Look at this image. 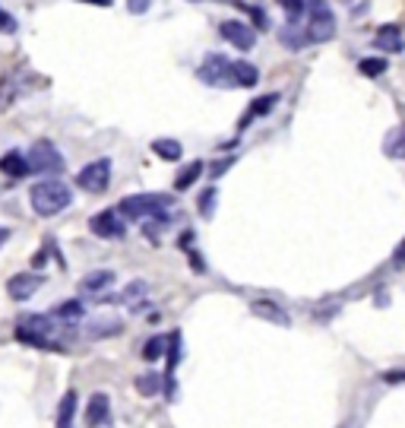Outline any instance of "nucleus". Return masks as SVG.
I'll return each mask as SVG.
<instances>
[{"instance_id":"f257e3e1","label":"nucleus","mask_w":405,"mask_h":428,"mask_svg":"<svg viewBox=\"0 0 405 428\" xmlns=\"http://www.w3.org/2000/svg\"><path fill=\"white\" fill-rule=\"evenodd\" d=\"M29 200H32V209L38 216H57L73 203V191L57 178H45V181H38V184H32Z\"/></svg>"},{"instance_id":"f03ea898","label":"nucleus","mask_w":405,"mask_h":428,"mask_svg":"<svg viewBox=\"0 0 405 428\" xmlns=\"http://www.w3.org/2000/svg\"><path fill=\"white\" fill-rule=\"evenodd\" d=\"M171 207V197H165V193H133V197H124L121 200V207H117V216L121 219H162L165 216V209Z\"/></svg>"},{"instance_id":"7ed1b4c3","label":"nucleus","mask_w":405,"mask_h":428,"mask_svg":"<svg viewBox=\"0 0 405 428\" xmlns=\"http://www.w3.org/2000/svg\"><path fill=\"white\" fill-rule=\"evenodd\" d=\"M336 16L323 0H307V22H304V42L323 45L336 38Z\"/></svg>"},{"instance_id":"20e7f679","label":"nucleus","mask_w":405,"mask_h":428,"mask_svg":"<svg viewBox=\"0 0 405 428\" xmlns=\"http://www.w3.org/2000/svg\"><path fill=\"white\" fill-rule=\"evenodd\" d=\"M29 175H61L63 172V156L54 149L51 140H38L26 156Z\"/></svg>"},{"instance_id":"39448f33","label":"nucleus","mask_w":405,"mask_h":428,"mask_svg":"<svg viewBox=\"0 0 405 428\" xmlns=\"http://www.w3.org/2000/svg\"><path fill=\"white\" fill-rule=\"evenodd\" d=\"M199 83L215 86V89H234V73H231V61L222 54H209L206 61L197 67Z\"/></svg>"},{"instance_id":"423d86ee","label":"nucleus","mask_w":405,"mask_h":428,"mask_svg":"<svg viewBox=\"0 0 405 428\" xmlns=\"http://www.w3.org/2000/svg\"><path fill=\"white\" fill-rule=\"evenodd\" d=\"M108 184H111V159H95L89 165H83L79 175H76V187H83L86 193H102L108 191Z\"/></svg>"},{"instance_id":"0eeeda50","label":"nucleus","mask_w":405,"mask_h":428,"mask_svg":"<svg viewBox=\"0 0 405 428\" xmlns=\"http://www.w3.org/2000/svg\"><path fill=\"white\" fill-rule=\"evenodd\" d=\"M89 232L98 238H108V242H114V238H124L127 235V222L117 216V209H102V213H95L89 219Z\"/></svg>"},{"instance_id":"6e6552de","label":"nucleus","mask_w":405,"mask_h":428,"mask_svg":"<svg viewBox=\"0 0 405 428\" xmlns=\"http://www.w3.org/2000/svg\"><path fill=\"white\" fill-rule=\"evenodd\" d=\"M219 32H222V38H228V42H231V48H238V51H250L257 45V32L247 26V22L225 20L219 26Z\"/></svg>"},{"instance_id":"1a4fd4ad","label":"nucleus","mask_w":405,"mask_h":428,"mask_svg":"<svg viewBox=\"0 0 405 428\" xmlns=\"http://www.w3.org/2000/svg\"><path fill=\"white\" fill-rule=\"evenodd\" d=\"M45 279L38 276V273H20V276H13L7 283V292L13 302H29V298L38 292V286H42Z\"/></svg>"},{"instance_id":"9d476101","label":"nucleus","mask_w":405,"mask_h":428,"mask_svg":"<svg viewBox=\"0 0 405 428\" xmlns=\"http://www.w3.org/2000/svg\"><path fill=\"white\" fill-rule=\"evenodd\" d=\"M250 311H254L257 318L269 320V324H279V327H289L291 324L289 314H285V311H282L275 302H266V298H257V302H250Z\"/></svg>"},{"instance_id":"9b49d317","label":"nucleus","mask_w":405,"mask_h":428,"mask_svg":"<svg viewBox=\"0 0 405 428\" xmlns=\"http://www.w3.org/2000/svg\"><path fill=\"white\" fill-rule=\"evenodd\" d=\"M374 45H377L380 51H386V54H399L402 51V29L399 26H380L377 35H374Z\"/></svg>"},{"instance_id":"f8f14e48","label":"nucleus","mask_w":405,"mask_h":428,"mask_svg":"<svg viewBox=\"0 0 405 428\" xmlns=\"http://www.w3.org/2000/svg\"><path fill=\"white\" fill-rule=\"evenodd\" d=\"M108 413H111L108 397H105V394H92L89 403H86V425H89V428H98L105 419H108Z\"/></svg>"},{"instance_id":"ddd939ff","label":"nucleus","mask_w":405,"mask_h":428,"mask_svg":"<svg viewBox=\"0 0 405 428\" xmlns=\"http://www.w3.org/2000/svg\"><path fill=\"white\" fill-rule=\"evenodd\" d=\"M20 327L29 333H38V337H48V339H51V333H54V320H51L48 314H22Z\"/></svg>"},{"instance_id":"4468645a","label":"nucleus","mask_w":405,"mask_h":428,"mask_svg":"<svg viewBox=\"0 0 405 428\" xmlns=\"http://www.w3.org/2000/svg\"><path fill=\"white\" fill-rule=\"evenodd\" d=\"M231 73H234V86H244V89L260 83V70L247 61H231Z\"/></svg>"},{"instance_id":"2eb2a0df","label":"nucleus","mask_w":405,"mask_h":428,"mask_svg":"<svg viewBox=\"0 0 405 428\" xmlns=\"http://www.w3.org/2000/svg\"><path fill=\"white\" fill-rule=\"evenodd\" d=\"M0 172L10 175V178H26L29 175V165H26V156L16 149H10L3 159H0Z\"/></svg>"},{"instance_id":"dca6fc26","label":"nucleus","mask_w":405,"mask_h":428,"mask_svg":"<svg viewBox=\"0 0 405 428\" xmlns=\"http://www.w3.org/2000/svg\"><path fill=\"white\" fill-rule=\"evenodd\" d=\"M121 320L117 318H98V320H92L89 327H86V333H89L92 339H102V337H117L121 333Z\"/></svg>"},{"instance_id":"f3484780","label":"nucleus","mask_w":405,"mask_h":428,"mask_svg":"<svg viewBox=\"0 0 405 428\" xmlns=\"http://www.w3.org/2000/svg\"><path fill=\"white\" fill-rule=\"evenodd\" d=\"M152 152L165 162H178L181 156H184V146H181L178 140H152Z\"/></svg>"},{"instance_id":"a211bd4d","label":"nucleus","mask_w":405,"mask_h":428,"mask_svg":"<svg viewBox=\"0 0 405 428\" xmlns=\"http://www.w3.org/2000/svg\"><path fill=\"white\" fill-rule=\"evenodd\" d=\"M114 273L111 270H95V273H89V276L83 279V289L86 292H105V289H111L114 286Z\"/></svg>"},{"instance_id":"6ab92c4d","label":"nucleus","mask_w":405,"mask_h":428,"mask_svg":"<svg viewBox=\"0 0 405 428\" xmlns=\"http://www.w3.org/2000/svg\"><path fill=\"white\" fill-rule=\"evenodd\" d=\"M386 156L390 159H405V127H396V131H390V137H386Z\"/></svg>"},{"instance_id":"aec40b11","label":"nucleus","mask_w":405,"mask_h":428,"mask_svg":"<svg viewBox=\"0 0 405 428\" xmlns=\"http://www.w3.org/2000/svg\"><path fill=\"white\" fill-rule=\"evenodd\" d=\"M73 413H76V394H73V390H67V394H63V400H61V409H57V428H70Z\"/></svg>"},{"instance_id":"412c9836","label":"nucleus","mask_w":405,"mask_h":428,"mask_svg":"<svg viewBox=\"0 0 405 428\" xmlns=\"http://www.w3.org/2000/svg\"><path fill=\"white\" fill-rule=\"evenodd\" d=\"M279 38L285 45H289V51H301L304 48V26H285V29H279Z\"/></svg>"},{"instance_id":"4be33fe9","label":"nucleus","mask_w":405,"mask_h":428,"mask_svg":"<svg viewBox=\"0 0 405 428\" xmlns=\"http://www.w3.org/2000/svg\"><path fill=\"white\" fill-rule=\"evenodd\" d=\"M137 390L143 397H155L158 390H162V374H155V371L139 374V378H137Z\"/></svg>"},{"instance_id":"5701e85b","label":"nucleus","mask_w":405,"mask_h":428,"mask_svg":"<svg viewBox=\"0 0 405 428\" xmlns=\"http://www.w3.org/2000/svg\"><path fill=\"white\" fill-rule=\"evenodd\" d=\"M199 175H203V162L197 159V162H190L187 168H181V175L174 178V187H178V191H187V187H190L193 181L199 178Z\"/></svg>"},{"instance_id":"b1692460","label":"nucleus","mask_w":405,"mask_h":428,"mask_svg":"<svg viewBox=\"0 0 405 428\" xmlns=\"http://www.w3.org/2000/svg\"><path fill=\"white\" fill-rule=\"evenodd\" d=\"M165 346H168V337H152V339H146V346H143V359H146V362L162 359V355H165Z\"/></svg>"},{"instance_id":"393cba45","label":"nucleus","mask_w":405,"mask_h":428,"mask_svg":"<svg viewBox=\"0 0 405 428\" xmlns=\"http://www.w3.org/2000/svg\"><path fill=\"white\" fill-rule=\"evenodd\" d=\"M54 314H57L61 320H79V318H83V302H76V298H70V302L57 304Z\"/></svg>"},{"instance_id":"a878e982","label":"nucleus","mask_w":405,"mask_h":428,"mask_svg":"<svg viewBox=\"0 0 405 428\" xmlns=\"http://www.w3.org/2000/svg\"><path fill=\"white\" fill-rule=\"evenodd\" d=\"M279 3H282V10L289 13L291 26H301V16H304V10H307V0H279Z\"/></svg>"},{"instance_id":"bb28decb","label":"nucleus","mask_w":405,"mask_h":428,"mask_svg":"<svg viewBox=\"0 0 405 428\" xmlns=\"http://www.w3.org/2000/svg\"><path fill=\"white\" fill-rule=\"evenodd\" d=\"M215 197H219V191H215V187L203 191V197H199V216H203V219H213V213H215Z\"/></svg>"},{"instance_id":"cd10ccee","label":"nucleus","mask_w":405,"mask_h":428,"mask_svg":"<svg viewBox=\"0 0 405 428\" xmlns=\"http://www.w3.org/2000/svg\"><path fill=\"white\" fill-rule=\"evenodd\" d=\"M358 70H361L364 76H380V73H386V61L383 57H364V61L358 64Z\"/></svg>"},{"instance_id":"c85d7f7f","label":"nucleus","mask_w":405,"mask_h":428,"mask_svg":"<svg viewBox=\"0 0 405 428\" xmlns=\"http://www.w3.org/2000/svg\"><path fill=\"white\" fill-rule=\"evenodd\" d=\"M275 102H279V96H275V92H269V96H263L260 102H254V105H250V115H266V111L273 108Z\"/></svg>"},{"instance_id":"c756f323","label":"nucleus","mask_w":405,"mask_h":428,"mask_svg":"<svg viewBox=\"0 0 405 428\" xmlns=\"http://www.w3.org/2000/svg\"><path fill=\"white\" fill-rule=\"evenodd\" d=\"M16 29H20V22H16V16H13V13H7V10L0 7V32H3V35H13Z\"/></svg>"},{"instance_id":"7c9ffc66","label":"nucleus","mask_w":405,"mask_h":428,"mask_svg":"<svg viewBox=\"0 0 405 428\" xmlns=\"http://www.w3.org/2000/svg\"><path fill=\"white\" fill-rule=\"evenodd\" d=\"M146 289H149L146 283H133V286H127L124 295H121V302H130V298H137V295H146Z\"/></svg>"},{"instance_id":"2f4dec72","label":"nucleus","mask_w":405,"mask_h":428,"mask_svg":"<svg viewBox=\"0 0 405 428\" xmlns=\"http://www.w3.org/2000/svg\"><path fill=\"white\" fill-rule=\"evenodd\" d=\"M152 7V0H127V10H130V13H146V10Z\"/></svg>"},{"instance_id":"473e14b6","label":"nucleus","mask_w":405,"mask_h":428,"mask_svg":"<svg viewBox=\"0 0 405 428\" xmlns=\"http://www.w3.org/2000/svg\"><path fill=\"white\" fill-rule=\"evenodd\" d=\"M250 16H254V20H257V29H269L266 13H263V10H250Z\"/></svg>"},{"instance_id":"72a5a7b5","label":"nucleus","mask_w":405,"mask_h":428,"mask_svg":"<svg viewBox=\"0 0 405 428\" xmlns=\"http://www.w3.org/2000/svg\"><path fill=\"white\" fill-rule=\"evenodd\" d=\"M228 165H231V159H222V162H215V165H213V178H222V172H225Z\"/></svg>"},{"instance_id":"f704fd0d","label":"nucleus","mask_w":405,"mask_h":428,"mask_svg":"<svg viewBox=\"0 0 405 428\" xmlns=\"http://www.w3.org/2000/svg\"><path fill=\"white\" fill-rule=\"evenodd\" d=\"M10 235H13V232H10L7 226H0V248H3V244L10 242Z\"/></svg>"},{"instance_id":"c9c22d12","label":"nucleus","mask_w":405,"mask_h":428,"mask_svg":"<svg viewBox=\"0 0 405 428\" xmlns=\"http://www.w3.org/2000/svg\"><path fill=\"white\" fill-rule=\"evenodd\" d=\"M83 3H98V7H111L114 0H83Z\"/></svg>"},{"instance_id":"e433bc0d","label":"nucleus","mask_w":405,"mask_h":428,"mask_svg":"<svg viewBox=\"0 0 405 428\" xmlns=\"http://www.w3.org/2000/svg\"><path fill=\"white\" fill-rule=\"evenodd\" d=\"M222 3H225V0H222Z\"/></svg>"}]
</instances>
